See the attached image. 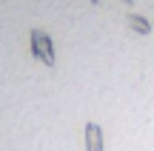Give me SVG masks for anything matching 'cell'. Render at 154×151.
<instances>
[{"label": "cell", "mask_w": 154, "mask_h": 151, "mask_svg": "<svg viewBox=\"0 0 154 151\" xmlns=\"http://www.w3.org/2000/svg\"><path fill=\"white\" fill-rule=\"evenodd\" d=\"M32 51L34 57L46 63V66H54V51H51V40L46 37L43 32H32Z\"/></svg>", "instance_id": "cell-1"}]
</instances>
